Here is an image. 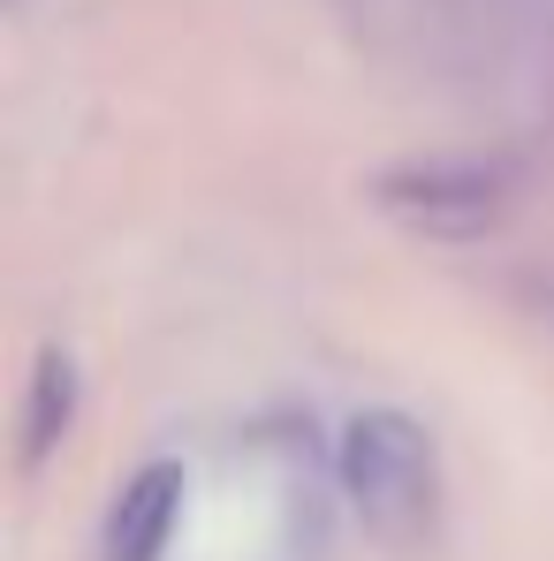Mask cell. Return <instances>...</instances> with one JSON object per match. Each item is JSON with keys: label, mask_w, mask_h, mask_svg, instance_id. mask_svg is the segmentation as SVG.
I'll return each mask as SVG.
<instances>
[{"label": "cell", "mask_w": 554, "mask_h": 561, "mask_svg": "<svg viewBox=\"0 0 554 561\" xmlns=\"http://www.w3.org/2000/svg\"><path fill=\"white\" fill-rule=\"evenodd\" d=\"M335 478L380 547H418L441 516V456L410 410H358L342 425Z\"/></svg>", "instance_id": "1"}, {"label": "cell", "mask_w": 554, "mask_h": 561, "mask_svg": "<svg viewBox=\"0 0 554 561\" xmlns=\"http://www.w3.org/2000/svg\"><path fill=\"white\" fill-rule=\"evenodd\" d=\"M509 168L501 160H403L372 183V205L403 228V236H426V243H478L501 228L509 213Z\"/></svg>", "instance_id": "2"}, {"label": "cell", "mask_w": 554, "mask_h": 561, "mask_svg": "<svg viewBox=\"0 0 554 561\" xmlns=\"http://www.w3.org/2000/svg\"><path fill=\"white\" fill-rule=\"evenodd\" d=\"M183 493L190 478L176 456H152L145 470H129V485L106 508V561H160L176 524H183Z\"/></svg>", "instance_id": "3"}, {"label": "cell", "mask_w": 554, "mask_h": 561, "mask_svg": "<svg viewBox=\"0 0 554 561\" xmlns=\"http://www.w3.org/2000/svg\"><path fill=\"white\" fill-rule=\"evenodd\" d=\"M69 425H77V357L46 342L38 365H31V394H23V440H15L23 470L46 463V456L69 440Z\"/></svg>", "instance_id": "4"}, {"label": "cell", "mask_w": 554, "mask_h": 561, "mask_svg": "<svg viewBox=\"0 0 554 561\" xmlns=\"http://www.w3.org/2000/svg\"><path fill=\"white\" fill-rule=\"evenodd\" d=\"M540 311H547V319H554V280H547V288H540Z\"/></svg>", "instance_id": "5"}]
</instances>
